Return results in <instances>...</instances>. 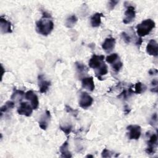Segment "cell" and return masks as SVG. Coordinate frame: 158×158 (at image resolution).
<instances>
[{
    "label": "cell",
    "mask_w": 158,
    "mask_h": 158,
    "mask_svg": "<svg viewBox=\"0 0 158 158\" xmlns=\"http://www.w3.org/2000/svg\"><path fill=\"white\" fill-rule=\"evenodd\" d=\"M54 28V23L49 18H44L38 20L36 23V31L43 35L47 36L51 33Z\"/></svg>",
    "instance_id": "1"
},
{
    "label": "cell",
    "mask_w": 158,
    "mask_h": 158,
    "mask_svg": "<svg viewBox=\"0 0 158 158\" xmlns=\"http://www.w3.org/2000/svg\"><path fill=\"white\" fill-rule=\"evenodd\" d=\"M155 27V22L151 19H146L136 26V32L140 37L145 36Z\"/></svg>",
    "instance_id": "2"
},
{
    "label": "cell",
    "mask_w": 158,
    "mask_h": 158,
    "mask_svg": "<svg viewBox=\"0 0 158 158\" xmlns=\"http://www.w3.org/2000/svg\"><path fill=\"white\" fill-rule=\"evenodd\" d=\"M93 102V98L86 92H81L80 96L79 105L83 109H86L90 107Z\"/></svg>",
    "instance_id": "3"
},
{
    "label": "cell",
    "mask_w": 158,
    "mask_h": 158,
    "mask_svg": "<svg viewBox=\"0 0 158 158\" xmlns=\"http://www.w3.org/2000/svg\"><path fill=\"white\" fill-rule=\"evenodd\" d=\"M128 130V138L130 139H138L141 134V127L137 125H130L127 127Z\"/></svg>",
    "instance_id": "4"
},
{
    "label": "cell",
    "mask_w": 158,
    "mask_h": 158,
    "mask_svg": "<svg viewBox=\"0 0 158 158\" xmlns=\"http://www.w3.org/2000/svg\"><path fill=\"white\" fill-rule=\"evenodd\" d=\"M33 107L27 102H21L17 109V112L20 115H25L26 117L31 116L33 112Z\"/></svg>",
    "instance_id": "5"
},
{
    "label": "cell",
    "mask_w": 158,
    "mask_h": 158,
    "mask_svg": "<svg viewBox=\"0 0 158 158\" xmlns=\"http://www.w3.org/2000/svg\"><path fill=\"white\" fill-rule=\"evenodd\" d=\"M104 56L103 55L98 56L94 54L89 60V66L91 68L96 70L104 63Z\"/></svg>",
    "instance_id": "6"
},
{
    "label": "cell",
    "mask_w": 158,
    "mask_h": 158,
    "mask_svg": "<svg viewBox=\"0 0 158 158\" xmlns=\"http://www.w3.org/2000/svg\"><path fill=\"white\" fill-rule=\"evenodd\" d=\"M136 16L135 7L133 6H128L125 12V17L123 19V22L125 24H128L132 22Z\"/></svg>",
    "instance_id": "7"
},
{
    "label": "cell",
    "mask_w": 158,
    "mask_h": 158,
    "mask_svg": "<svg viewBox=\"0 0 158 158\" xmlns=\"http://www.w3.org/2000/svg\"><path fill=\"white\" fill-rule=\"evenodd\" d=\"M157 136L156 134H152L148 141V148L146 149L145 151L148 154H152L155 152V148L157 146Z\"/></svg>",
    "instance_id": "8"
},
{
    "label": "cell",
    "mask_w": 158,
    "mask_h": 158,
    "mask_svg": "<svg viewBox=\"0 0 158 158\" xmlns=\"http://www.w3.org/2000/svg\"><path fill=\"white\" fill-rule=\"evenodd\" d=\"M25 98L26 99L29 101L31 103V106H32L33 109H36L39 106V101L38 98L35 93H34L32 91H28L25 94Z\"/></svg>",
    "instance_id": "9"
},
{
    "label": "cell",
    "mask_w": 158,
    "mask_h": 158,
    "mask_svg": "<svg viewBox=\"0 0 158 158\" xmlns=\"http://www.w3.org/2000/svg\"><path fill=\"white\" fill-rule=\"evenodd\" d=\"M146 52L148 54L157 56L158 54V44L156 40H151L146 46Z\"/></svg>",
    "instance_id": "10"
},
{
    "label": "cell",
    "mask_w": 158,
    "mask_h": 158,
    "mask_svg": "<svg viewBox=\"0 0 158 158\" xmlns=\"http://www.w3.org/2000/svg\"><path fill=\"white\" fill-rule=\"evenodd\" d=\"M81 85L83 88L89 91H93L95 88L93 78L92 77L83 78L81 80Z\"/></svg>",
    "instance_id": "11"
},
{
    "label": "cell",
    "mask_w": 158,
    "mask_h": 158,
    "mask_svg": "<svg viewBox=\"0 0 158 158\" xmlns=\"http://www.w3.org/2000/svg\"><path fill=\"white\" fill-rule=\"evenodd\" d=\"M115 44V40L114 38H107L102 44V48L106 52H110L114 48Z\"/></svg>",
    "instance_id": "12"
},
{
    "label": "cell",
    "mask_w": 158,
    "mask_h": 158,
    "mask_svg": "<svg viewBox=\"0 0 158 158\" xmlns=\"http://www.w3.org/2000/svg\"><path fill=\"white\" fill-rule=\"evenodd\" d=\"M0 27L1 33H10L12 31L11 23L2 17H1L0 19Z\"/></svg>",
    "instance_id": "13"
},
{
    "label": "cell",
    "mask_w": 158,
    "mask_h": 158,
    "mask_svg": "<svg viewBox=\"0 0 158 158\" xmlns=\"http://www.w3.org/2000/svg\"><path fill=\"white\" fill-rule=\"evenodd\" d=\"M38 85L40 87V93H45L48 90L51 85V82L44 80L43 75H40L38 77Z\"/></svg>",
    "instance_id": "14"
},
{
    "label": "cell",
    "mask_w": 158,
    "mask_h": 158,
    "mask_svg": "<svg viewBox=\"0 0 158 158\" xmlns=\"http://www.w3.org/2000/svg\"><path fill=\"white\" fill-rule=\"evenodd\" d=\"M50 118V112L46 110L45 114L41 117L39 121V126L43 130H46L48 125V122Z\"/></svg>",
    "instance_id": "15"
},
{
    "label": "cell",
    "mask_w": 158,
    "mask_h": 158,
    "mask_svg": "<svg viewBox=\"0 0 158 158\" xmlns=\"http://www.w3.org/2000/svg\"><path fill=\"white\" fill-rule=\"evenodd\" d=\"M103 16L102 13H95L91 17V25L93 27H98L101 23V17Z\"/></svg>",
    "instance_id": "16"
},
{
    "label": "cell",
    "mask_w": 158,
    "mask_h": 158,
    "mask_svg": "<svg viewBox=\"0 0 158 158\" xmlns=\"http://www.w3.org/2000/svg\"><path fill=\"white\" fill-rule=\"evenodd\" d=\"M60 152L61 156L64 157H71L72 154L69 151V143L68 141H65L63 144L60 147Z\"/></svg>",
    "instance_id": "17"
},
{
    "label": "cell",
    "mask_w": 158,
    "mask_h": 158,
    "mask_svg": "<svg viewBox=\"0 0 158 158\" xmlns=\"http://www.w3.org/2000/svg\"><path fill=\"white\" fill-rule=\"evenodd\" d=\"M107 72V66L106 64H105L104 62L98 69L95 70V74L99 80H101V76L105 75Z\"/></svg>",
    "instance_id": "18"
},
{
    "label": "cell",
    "mask_w": 158,
    "mask_h": 158,
    "mask_svg": "<svg viewBox=\"0 0 158 158\" xmlns=\"http://www.w3.org/2000/svg\"><path fill=\"white\" fill-rule=\"evenodd\" d=\"M25 93L23 91L21 90H18V89H14V92L11 96V99L12 100H14L15 102L20 101H21L23 96H25Z\"/></svg>",
    "instance_id": "19"
},
{
    "label": "cell",
    "mask_w": 158,
    "mask_h": 158,
    "mask_svg": "<svg viewBox=\"0 0 158 158\" xmlns=\"http://www.w3.org/2000/svg\"><path fill=\"white\" fill-rule=\"evenodd\" d=\"M77 20H78L77 17L75 15H72L66 19L65 23V26L68 28H72L75 25Z\"/></svg>",
    "instance_id": "20"
},
{
    "label": "cell",
    "mask_w": 158,
    "mask_h": 158,
    "mask_svg": "<svg viewBox=\"0 0 158 158\" xmlns=\"http://www.w3.org/2000/svg\"><path fill=\"white\" fill-rule=\"evenodd\" d=\"M75 65H76V69L78 73H80V75H82L83 73H85L88 70V68L83 64L81 62H75Z\"/></svg>",
    "instance_id": "21"
},
{
    "label": "cell",
    "mask_w": 158,
    "mask_h": 158,
    "mask_svg": "<svg viewBox=\"0 0 158 158\" xmlns=\"http://www.w3.org/2000/svg\"><path fill=\"white\" fill-rule=\"evenodd\" d=\"M146 89V86L144 84H143L141 82H138V83H136V85L135 86L134 93H135L136 94H140L141 93L144 92Z\"/></svg>",
    "instance_id": "22"
},
{
    "label": "cell",
    "mask_w": 158,
    "mask_h": 158,
    "mask_svg": "<svg viewBox=\"0 0 158 158\" xmlns=\"http://www.w3.org/2000/svg\"><path fill=\"white\" fill-rule=\"evenodd\" d=\"M118 59H119V57L117 53H113V54L107 56V57L106 59L107 62H108L110 64H112L113 63H114Z\"/></svg>",
    "instance_id": "23"
},
{
    "label": "cell",
    "mask_w": 158,
    "mask_h": 158,
    "mask_svg": "<svg viewBox=\"0 0 158 158\" xmlns=\"http://www.w3.org/2000/svg\"><path fill=\"white\" fill-rule=\"evenodd\" d=\"M14 107V102L9 101L6 102V104L1 107V112H5L7 111L9 109H12Z\"/></svg>",
    "instance_id": "24"
},
{
    "label": "cell",
    "mask_w": 158,
    "mask_h": 158,
    "mask_svg": "<svg viewBox=\"0 0 158 158\" xmlns=\"http://www.w3.org/2000/svg\"><path fill=\"white\" fill-rule=\"evenodd\" d=\"M111 65H112V67L113 70H114L115 72H118V71L120 70V69L122 67V66H123V63L120 60V59H118V60H117L116 62H115L114 63H113L112 64H111Z\"/></svg>",
    "instance_id": "25"
},
{
    "label": "cell",
    "mask_w": 158,
    "mask_h": 158,
    "mask_svg": "<svg viewBox=\"0 0 158 158\" xmlns=\"http://www.w3.org/2000/svg\"><path fill=\"white\" fill-rule=\"evenodd\" d=\"M60 128L61 130H62L66 135H69L72 129V127L71 125H67V126H64V127H60Z\"/></svg>",
    "instance_id": "26"
},
{
    "label": "cell",
    "mask_w": 158,
    "mask_h": 158,
    "mask_svg": "<svg viewBox=\"0 0 158 158\" xmlns=\"http://www.w3.org/2000/svg\"><path fill=\"white\" fill-rule=\"evenodd\" d=\"M65 109H66V110H67V112H69V113L72 114L73 116H75V117H76L77 115L78 114V111H77V110L73 109L72 108H71V107H70V106H65Z\"/></svg>",
    "instance_id": "27"
},
{
    "label": "cell",
    "mask_w": 158,
    "mask_h": 158,
    "mask_svg": "<svg viewBox=\"0 0 158 158\" xmlns=\"http://www.w3.org/2000/svg\"><path fill=\"white\" fill-rule=\"evenodd\" d=\"M122 38L124 40V41L126 43H129L131 41V38L129 36V35L128 34H127L125 32H123L122 33Z\"/></svg>",
    "instance_id": "28"
},
{
    "label": "cell",
    "mask_w": 158,
    "mask_h": 158,
    "mask_svg": "<svg viewBox=\"0 0 158 158\" xmlns=\"http://www.w3.org/2000/svg\"><path fill=\"white\" fill-rule=\"evenodd\" d=\"M102 157H110L111 152L107 149H104L102 152Z\"/></svg>",
    "instance_id": "29"
},
{
    "label": "cell",
    "mask_w": 158,
    "mask_h": 158,
    "mask_svg": "<svg viewBox=\"0 0 158 158\" xmlns=\"http://www.w3.org/2000/svg\"><path fill=\"white\" fill-rule=\"evenodd\" d=\"M118 2V1H110L109 3V7L110 9H113L115 7V6Z\"/></svg>",
    "instance_id": "30"
},
{
    "label": "cell",
    "mask_w": 158,
    "mask_h": 158,
    "mask_svg": "<svg viewBox=\"0 0 158 158\" xmlns=\"http://www.w3.org/2000/svg\"><path fill=\"white\" fill-rule=\"evenodd\" d=\"M86 157H93V156H91V155H88V156H87Z\"/></svg>",
    "instance_id": "31"
}]
</instances>
